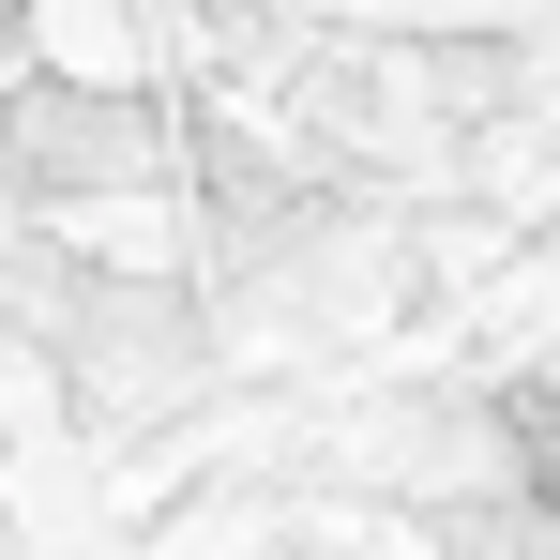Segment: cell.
Segmentation results:
<instances>
[{
  "mask_svg": "<svg viewBox=\"0 0 560 560\" xmlns=\"http://www.w3.org/2000/svg\"><path fill=\"white\" fill-rule=\"evenodd\" d=\"M515 455H530V500H546V530H560V394L515 409Z\"/></svg>",
  "mask_w": 560,
  "mask_h": 560,
  "instance_id": "obj_1",
  "label": "cell"
}]
</instances>
